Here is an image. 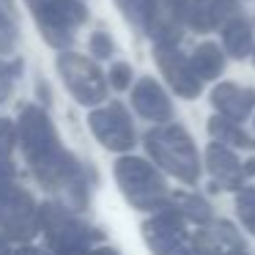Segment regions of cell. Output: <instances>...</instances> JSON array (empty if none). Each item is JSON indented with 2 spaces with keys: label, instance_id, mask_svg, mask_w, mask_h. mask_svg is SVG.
Wrapping results in <instances>:
<instances>
[{
  "label": "cell",
  "instance_id": "cell-1",
  "mask_svg": "<svg viewBox=\"0 0 255 255\" xmlns=\"http://www.w3.org/2000/svg\"><path fill=\"white\" fill-rule=\"evenodd\" d=\"M28 8L36 14L50 47H63L69 41V28L85 19V6L77 0H28Z\"/></svg>",
  "mask_w": 255,
  "mask_h": 255
},
{
  "label": "cell",
  "instance_id": "cell-2",
  "mask_svg": "<svg viewBox=\"0 0 255 255\" xmlns=\"http://www.w3.org/2000/svg\"><path fill=\"white\" fill-rule=\"evenodd\" d=\"M61 66L63 80L69 83L72 94H77L83 102H94L105 96V88H102V74L94 63H88L85 58L80 55H61L58 61Z\"/></svg>",
  "mask_w": 255,
  "mask_h": 255
},
{
  "label": "cell",
  "instance_id": "cell-3",
  "mask_svg": "<svg viewBox=\"0 0 255 255\" xmlns=\"http://www.w3.org/2000/svg\"><path fill=\"white\" fill-rule=\"evenodd\" d=\"M134 105L145 113V116H167L170 113V105L162 96V91L156 88L154 80H143L134 91Z\"/></svg>",
  "mask_w": 255,
  "mask_h": 255
},
{
  "label": "cell",
  "instance_id": "cell-4",
  "mask_svg": "<svg viewBox=\"0 0 255 255\" xmlns=\"http://www.w3.org/2000/svg\"><path fill=\"white\" fill-rule=\"evenodd\" d=\"M162 0H116V6L132 19V25H143V28H154V17L159 11Z\"/></svg>",
  "mask_w": 255,
  "mask_h": 255
},
{
  "label": "cell",
  "instance_id": "cell-5",
  "mask_svg": "<svg viewBox=\"0 0 255 255\" xmlns=\"http://www.w3.org/2000/svg\"><path fill=\"white\" fill-rule=\"evenodd\" d=\"M253 47V30L244 19H231L225 28V50L233 58H244Z\"/></svg>",
  "mask_w": 255,
  "mask_h": 255
},
{
  "label": "cell",
  "instance_id": "cell-6",
  "mask_svg": "<svg viewBox=\"0 0 255 255\" xmlns=\"http://www.w3.org/2000/svg\"><path fill=\"white\" fill-rule=\"evenodd\" d=\"M192 66L200 77H217L222 69V52L214 44H203L198 52L192 55Z\"/></svg>",
  "mask_w": 255,
  "mask_h": 255
},
{
  "label": "cell",
  "instance_id": "cell-7",
  "mask_svg": "<svg viewBox=\"0 0 255 255\" xmlns=\"http://www.w3.org/2000/svg\"><path fill=\"white\" fill-rule=\"evenodd\" d=\"M91 52H94L96 58H110L113 55V41H110V36H107L105 30H99V33L91 36Z\"/></svg>",
  "mask_w": 255,
  "mask_h": 255
},
{
  "label": "cell",
  "instance_id": "cell-8",
  "mask_svg": "<svg viewBox=\"0 0 255 255\" xmlns=\"http://www.w3.org/2000/svg\"><path fill=\"white\" fill-rule=\"evenodd\" d=\"M129 77H132V72H129L127 63H118V66L113 69V85H118V88H124V85L129 83Z\"/></svg>",
  "mask_w": 255,
  "mask_h": 255
},
{
  "label": "cell",
  "instance_id": "cell-9",
  "mask_svg": "<svg viewBox=\"0 0 255 255\" xmlns=\"http://www.w3.org/2000/svg\"><path fill=\"white\" fill-rule=\"evenodd\" d=\"M8 77H6V69H0V102L6 99V94H8Z\"/></svg>",
  "mask_w": 255,
  "mask_h": 255
},
{
  "label": "cell",
  "instance_id": "cell-10",
  "mask_svg": "<svg viewBox=\"0 0 255 255\" xmlns=\"http://www.w3.org/2000/svg\"><path fill=\"white\" fill-rule=\"evenodd\" d=\"M0 11H8V14H11V0H0Z\"/></svg>",
  "mask_w": 255,
  "mask_h": 255
}]
</instances>
